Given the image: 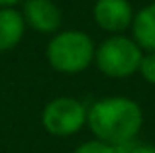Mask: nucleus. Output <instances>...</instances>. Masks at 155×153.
<instances>
[{
    "instance_id": "obj_1",
    "label": "nucleus",
    "mask_w": 155,
    "mask_h": 153,
    "mask_svg": "<svg viewBox=\"0 0 155 153\" xmlns=\"http://www.w3.org/2000/svg\"><path fill=\"white\" fill-rule=\"evenodd\" d=\"M87 126L98 142L118 147L137 138L143 126V112L136 100L110 96L87 108Z\"/></svg>"
},
{
    "instance_id": "obj_7",
    "label": "nucleus",
    "mask_w": 155,
    "mask_h": 153,
    "mask_svg": "<svg viewBox=\"0 0 155 153\" xmlns=\"http://www.w3.org/2000/svg\"><path fill=\"white\" fill-rule=\"evenodd\" d=\"M134 41L140 45V49H147L155 53V2L141 8L132 20Z\"/></svg>"
},
{
    "instance_id": "obj_8",
    "label": "nucleus",
    "mask_w": 155,
    "mask_h": 153,
    "mask_svg": "<svg viewBox=\"0 0 155 153\" xmlns=\"http://www.w3.org/2000/svg\"><path fill=\"white\" fill-rule=\"evenodd\" d=\"M26 31L22 14L14 8H0V51H8L20 43Z\"/></svg>"
},
{
    "instance_id": "obj_6",
    "label": "nucleus",
    "mask_w": 155,
    "mask_h": 153,
    "mask_svg": "<svg viewBox=\"0 0 155 153\" xmlns=\"http://www.w3.org/2000/svg\"><path fill=\"white\" fill-rule=\"evenodd\" d=\"M22 18L41 34H55L61 26V10L53 0H26Z\"/></svg>"
},
{
    "instance_id": "obj_4",
    "label": "nucleus",
    "mask_w": 155,
    "mask_h": 153,
    "mask_svg": "<svg viewBox=\"0 0 155 153\" xmlns=\"http://www.w3.org/2000/svg\"><path fill=\"white\" fill-rule=\"evenodd\" d=\"M41 124L55 138H69L87 124V106L71 96L53 98L41 112Z\"/></svg>"
},
{
    "instance_id": "obj_11",
    "label": "nucleus",
    "mask_w": 155,
    "mask_h": 153,
    "mask_svg": "<svg viewBox=\"0 0 155 153\" xmlns=\"http://www.w3.org/2000/svg\"><path fill=\"white\" fill-rule=\"evenodd\" d=\"M140 73L149 84H155V53H147L141 57Z\"/></svg>"
},
{
    "instance_id": "obj_9",
    "label": "nucleus",
    "mask_w": 155,
    "mask_h": 153,
    "mask_svg": "<svg viewBox=\"0 0 155 153\" xmlns=\"http://www.w3.org/2000/svg\"><path fill=\"white\" fill-rule=\"evenodd\" d=\"M73 153H116V147L108 145L104 142H98V139H91V142L81 143Z\"/></svg>"
},
{
    "instance_id": "obj_10",
    "label": "nucleus",
    "mask_w": 155,
    "mask_h": 153,
    "mask_svg": "<svg viewBox=\"0 0 155 153\" xmlns=\"http://www.w3.org/2000/svg\"><path fill=\"white\" fill-rule=\"evenodd\" d=\"M116 153H155V145L137 142V139H132V142H128V143L118 145Z\"/></svg>"
},
{
    "instance_id": "obj_3",
    "label": "nucleus",
    "mask_w": 155,
    "mask_h": 153,
    "mask_svg": "<svg viewBox=\"0 0 155 153\" xmlns=\"http://www.w3.org/2000/svg\"><path fill=\"white\" fill-rule=\"evenodd\" d=\"M141 57L143 53L140 45L124 35H112L100 43L98 49H94V61L100 73L112 79H124L140 71Z\"/></svg>"
},
{
    "instance_id": "obj_5",
    "label": "nucleus",
    "mask_w": 155,
    "mask_h": 153,
    "mask_svg": "<svg viewBox=\"0 0 155 153\" xmlns=\"http://www.w3.org/2000/svg\"><path fill=\"white\" fill-rule=\"evenodd\" d=\"M94 20L102 30L120 34L132 26L134 12L128 0H96L94 4Z\"/></svg>"
},
{
    "instance_id": "obj_12",
    "label": "nucleus",
    "mask_w": 155,
    "mask_h": 153,
    "mask_svg": "<svg viewBox=\"0 0 155 153\" xmlns=\"http://www.w3.org/2000/svg\"><path fill=\"white\" fill-rule=\"evenodd\" d=\"M22 2V0H0V8H14V4Z\"/></svg>"
},
{
    "instance_id": "obj_2",
    "label": "nucleus",
    "mask_w": 155,
    "mask_h": 153,
    "mask_svg": "<svg viewBox=\"0 0 155 153\" xmlns=\"http://www.w3.org/2000/svg\"><path fill=\"white\" fill-rule=\"evenodd\" d=\"M47 59L59 73H83L94 59V43L84 31H61L47 45Z\"/></svg>"
}]
</instances>
